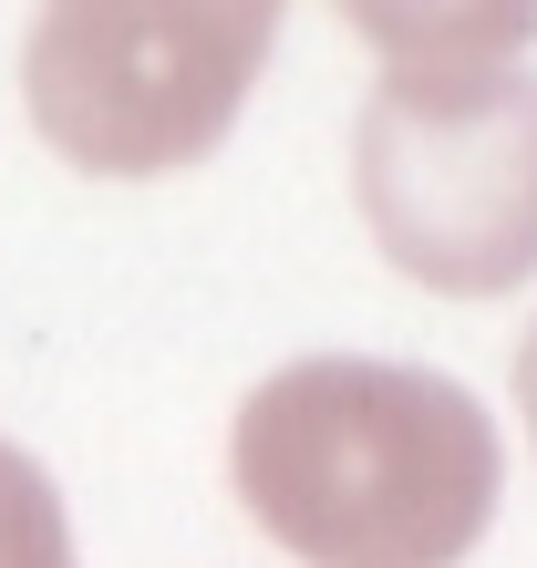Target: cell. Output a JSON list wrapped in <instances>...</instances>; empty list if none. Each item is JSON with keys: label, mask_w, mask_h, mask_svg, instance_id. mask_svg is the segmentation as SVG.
Listing matches in <instances>:
<instances>
[{"label": "cell", "mask_w": 537, "mask_h": 568, "mask_svg": "<svg viewBox=\"0 0 537 568\" xmlns=\"http://www.w3.org/2000/svg\"><path fill=\"white\" fill-rule=\"evenodd\" d=\"M227 486L300 568H465L507 496V445L455 373L311 352L239 404Z\"/></svg>", "instance_id": "1"}, {"label": "cell", "mask_w": 537, "mask_h": 568, "mask_svg": "<svg viewBox=\"0 0 537 568\" xmlns=\"http://www.w3.org/2000/svg\"><path fill=\"white\" fill-rule=\"evenodd\" d=\"M383 83L352 124L373 248L445 300L537 280V11H352Z\"/></svg>", "instance_id": "2"}, {"label": "cell", "mask_w": 537, "mask_h": 568, "mask_svg": "<svg viewBox=\"0 0 537 568\" xmlns=\"http://www.w3.org/2000/svg\"><path fill=\"white\" fill-rule=\"evenodd\" d=\"M268 42V0H52L21 42V104L83 176H176L227 145Z\"/></svg>", "instance_id": "3"}, {"label": "cell", "mask_w": 537, "mask_h": 568, "mask_svg": "<svg viewBox=\"0 0 537 568\" xmlns=\"http://www.w3.org/2000/svg\"><path fill=\"white\" fill-rule=\"evenodd\" d=\"M0 568H83L73 558V517H62V486L42 476V455H21L0 434Z\"/></svg>", "instance_id": "4"}, {"label": "cell", "mask_w": 537, "mask_h": 568, "mask_svg": "<svg viewBox=\"0 0 537 568\" xmlns=\"http://www.w3.org/2000/svg\"><path fill=\"white\" fill-rule=\"evenodd\" d=\"M517 414H527V434H537V331L517 342Z\"/></svg>", "instance_id": "5"}]
</instances>
